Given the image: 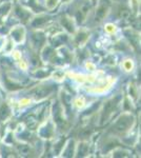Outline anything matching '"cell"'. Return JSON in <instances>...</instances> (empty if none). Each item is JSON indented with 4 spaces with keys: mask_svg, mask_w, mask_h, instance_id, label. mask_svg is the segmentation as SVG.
I'll return each mask as SVG.
<instances>
[{
    "mask_svg": "<svg viewBox=\"0 0 141 158\" xmlns=\"http://www.w3.org/2000/svg\"><path fill=\"white\" fill-rule=\"evenodd\" d=\"M10 115V109L6 104H3V106L0 108V120H4L7 116Z\"/></svg>",
    "mask_w": 141,
    "mask_h": 158,
    "instance_id": "5b68a950",
    "label": "cell"
},
{
    "mask_svg": "<svg viewBox=\"0 0 141 158\" xmlns=\"http://www.w3.org/2000/svg\"><path fill=\"white\" fill-rule=\"evenodd\" d=\"M106 10H107V7L106 6H100L96 13V20L100 21L101 19H103V17L106 16Z\"/></svg>",
    "mask_w": 141,
    "mask_h": 158,
    "instance_id": "277c9868",
    "label": "cell"
},
{
    "mask_svg": "<svg viewBox=\"0 0 141 158\" xmlns=\"http://www.w3.org/2000/svg\"><path fill=\"white\" fill-rule=\"evenodd\" d=\"M16 13H17L18 16H19L21 19H27V16H29V14H27V13H25V12H24V10H22V9L20 10L19 7H17Z\"/></svg>",
    "mask_w": 141,
    "mask_h": 158,
    "instance_id": "ba28073f",
    "label": "cell"
},
{
    "mask_svg": "<svg viewBox=\"0 0 141 158\" xmlns=\"http://www.w3.org/2000/svg\"><path fill=\"white\" fill-rule=\"evenodd\" d=\"M118 102H119V97L113 98V99L109 100L106 103V106H104V109H103V112H102V118H101L102 122H104L107 118H109V116L111 115L112 112L114 111L115 108L117 106Z\"/></svg>",
    "mask_w": 141,
    "mask_h": 158,
    "instance_id": "7a4b0ae2",
    "label": "cell"
},
{
    "mask_svg": "<svg viewBox=\"0 0 141 158\" xmlns=\"http://www.w3.org/2000/svg\"><path fill=\"white\" fill-rule=\"evenodd\" d=\"M52 91H53L52 86H39V88L35 89L32 93L35 96H37V97H44V96H48Z\"/></svg>",
    "mask_w": 141,
    "mask_h": 158,
    "instance_id": "3957f363",
    "label": "cell"
},
{
    "mask_svg": "<svg viewBox=\"0 0 141 158\" xmlns=\"http://www.w3.org/2000/svg\"><path fill=\"white\" fill-rule=\"evenodd\" d=\"M86 151H88V147H86L85 144H81V146L79 147V155L83 156V155L86 154Z\"/></svg>",
    "mask_w": 141,
    "mask_h": 158,
    "instance_id": "9c48e42d",
    "label": "cell"
},
{
    "mask_svg": "<svg viewBox=\"0 0 141 158\" xmlns=\"http://www.w3.org/2000/svg\"><path fill=\"white\" fill-rule=\"evenodd\" d=\"M19 150H20V152H21V154H24V155L29 154V152H30V149L27 146H21L19 148Z\"/></svg>",
    "mask_w": 141,
    "mask_h": 158,
    "instance_id": "30bf717a",
    "label": "cell"
},
{
    "mask_svg": "<svg viewBox=\"0 0 141 158\" xmlns=\"http://www.w3.org/2000/svg\"><path fill=\"white\" fill-rule=\"evenodd\" d=\"M131 16V13L129 11V9L126 7H120L119 10V17L122 19H127Z\"/></svg>",
    "mask_w": 141,
    "mask_h": 158,
    "instance_id": "8992f818",
    "label": "cell"
},
{
    "mask_svg": "<svg viewBox=\"0 0 141 158\" xmlns=\"http://www.w3.org/2000/svg\"><path fill=\"white\" fill-rule=\"evenodd\" d=\"M132 123H133V117L131 115H123L120 117L119 120L115 123L114 129L115 131L122 133V132H125L126 130H129L130 127L132 126Z\"/></svg>",
    "mask_w": 141,
    "mask_h": 158,
    "instance_id": "6da1fadb",
    "label": "cell"
},
{
    "mask_svg": "<svg viewBox=\"0 0 141 158\" xmlns=\"http://www.w3.org/2000/svg\"><path fill=\"white\" fill-rule=\"evenodd\" d=\"M47 21H48V18H37L33 22V27H39V25L45 23Z\"/></svg>",
    "mask_w": 141,
    "mask_h": 158,
    "instance_id": "52a82bcc",
    "label": "cell"
},
{
    "mask_svg": "<svg viewBox=\"0 0 141 158\" xmlns=\"http://www.w3.org/2000/svg\"><path fill=\"white\" fill-rule=\"evenodd\" d=\"M62 24H64L65 27H66V29H68V31L73 32V30H74V29H73V25H72V24H68V20H66L65 18L62 20Z\"/></svg>",
    "mask_w": 141,
    "mask_h": 158,
    "instance_id": "8fae6325",
    "label": "cell"
}]
</instances>
